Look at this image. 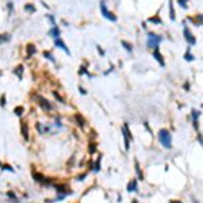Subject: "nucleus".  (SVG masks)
Listing matches in <instances>:
<instances>
[{"mask_svg": "<svg viewBox=\"0 0 203 203\" xmlns=\"http://www.w3.org/2000/svg\"><path fill=\"white\" fill-rule=\"evenodd\" d=\"M159 141L167 149L172 148V136H171V133L168 131L167 129H161L159 131Z\"/></svg>", "mask_w": 203, "mask_h": 203, "instance_id": "f257e3e1", "label": "nucleus"}, {"mask_svg": "<svg viewBox=\"0 0 203 203\" xmlns=\"http://www.w3.org/2000/svg\"><path fill=\"white\" fill-rule=\"evenodd\" d=\"M161 41H163V38L160 35H157L155 33H149V34H148L146 45H148V48H150V49H156V48H159V45Z\"/></svg>", "mask_w": 203, "mask_h": 203, "instance_id": "f03ea898", "label": "nucleus"}, {"mask_svg": "<svg viewBox=\"0 0 203 203\" xmlns=\"http://www.w3.org/2000/svg\"><path fill=\"white\" fill-rule=\"evenodd\" d=\"M100 11H102V15H103L106 19H108V20H111V22H116V19L118 18H116L112 12H110V11L107 10L104 0H100Z\"/></svg>", "mask_w": 203, "mask_h": 203, "instance_id": "7ed1b4c3", "label": "nucleus"}, {"mask_svg": "<svg viewBox=\"0 0 203 203\" xmlns=\"http://www.w3.org/2000/svg\"><path fill=\"white\" fill-rule=\"evenodd\" d=\"M37 100H38V104L42 107V110H45V111H52L53 110V106L49 103L48 99H45V97H42V96H37Z\"/></svg>", "mask_w": 203, "mask_h": 203, "instance_id": "20e7f679", "label": "nucleus"}, {"mask_svg": "<svg viewBox=\"0 0 203 203\" xmlns=\"http://www.w3.org/2000/svg\"><path fill=\"white\" fill-rule=\"evenodd\" d=\"M184 38H185V41H187L190 45H195V44H196V38H195V37L191 34L190 29H188L187 26L184 27Z\"/></svg>", "mask_w": 203, "mask_h": 203, "instance_id": "39448f33", "label": "nucleus"}, {"mask_svg": "<svg viewBox=\"0 0 203 203\" xmlns=\"http://www.w3.org/2000/svg\"><path fill=\"white\" fill-rule=\"evenodd\" d=\"M153 50H155V52H153V57H155V60L160 64V66H165V61H164V57L161 56V53H160L159 48L153 49Z\"/></svg>", "mask_w": 203, "mask_h": 203, "instance_id": "423d86ee", "label": "nucleus"}, {"mask_svg": "<svg viewBox=\"0 0 203 203\" xmlns=\"http://www.w3.org/2000/svg\"><path fill=\"white\" fill-rule=\"evenodd\" d=\"M54 45H56V48H60V49H62L65 53H68V54H71V52H69V49L66 48V45L64 44V41L61 40V38H57V40H54Z\"/></svg>", "mask_w": 203, "mask_h": 203, "instance_id": "0eeeda50", "label": "nucleus"}, {"mask_svg": "<svg viewBox=\"0 0 203 203\" xmlns=\"http://www.w3.org/2000/svg\"><path fill=\"white\" fill-rule=\"evenodd\" d=\"M33 177H34V180L40 181V183H42V184H48V183H50V180H49V179H46V177L42 176V175H41V173H38V172L33 173Z\"/></svg>", "mask_w": 203, "mask_h": 203, "instance_id": "6e6552de", "label": "nucleus"}, {"mask_svg": "<svg viewBox=\"0 0 203 203\" xmlns=\"http://www.w3.org/2000/svg\"><path fill=\"white\" fill-rule=\"evenodd\" d=\"M26 52H27L26 57L27 58H31L34 54L37 53V49H35V46H34L33 44H29V45H27V48H26Z\"/></svg>", "mask_w": 203, "mask_h": 203, "instance_id": "1a4fd4ad", "label": "nucleus"}, {"mask_svg": "<svg viewBox=\"0 0 203 203\" xmlns=\"http://www.w3.org/2000/svg\"><path fill=\"white\" fill-rule=\"evenodd\" d=\"M20 129H22V136L25 140H29V125H27V122H22V125H20Z\"/></svg>", "mask_w": 203, "mask_h": 203, "instance_id": "9d476101", "label": "nucleus"}, {"mask_svg": "<svg viewBox=\"0 0 203 203\" xmlns=\"http://www.w3.org/2000/svg\"><path fill=\"white\" fill-rule=\"evenodd\" d=\"M60 34H61V33H60V29H58L57 26H53V29H52V30L49 31V35H50V37H53L54 40H57V38H60Z\"/></svg>", "mask_w": 203, "mask_h": 203, "instance_id": "9b49d317", "label": "nucleus"}, {"mask_svg": "<svg viewBox=\"0 0 203 203\" xmlns=\"http://www.w3.org/2000/svg\"><path fill=\"white\" fill-rule=\"evenodd\" d=\"M23 72H25V68H23V65H18L15 69H14V73L18 76V79L19 80H22L23 77Z\"/></svg>", "mask_w": 203, "mask_h": 203, "instance_id": "f8f14e48", "label": "nucleus"}, {"mask_svg": "<svg viewBox=\"0 0 203 203\" xmlns=\"http://www.w3.org/2000/svg\"><path fill=\"white\" fill-rule=\"evenodd\" d=\"M127 191L129 192H133V191H137V180L133 179L130 180V183L127 184Z\"/></svg>", "mask_w": 203, "mask_h": 203, "instance_id": "ddd939ff", "label": "nucleus"}, {"mask_svg": "<svg viewBox=\"0 0 203 203\" xmlns=\"http://www.w3.org/2000/svg\"><path fill=\"white\" fill-rule=\"evenodd\" d=\"M65 188H66V185H64V184H57V185H56V190H57L58 192H62L64 195H66V194H72V191L65 190Z\"/></svg>", "mask_w": 203, "mask_h": 203, "instance_id": "4468645a", "label": "nucleus"}, {"mask_svg": "<svg viewBox=\"0 0 203 203\" xmlns=\"http://www.w3.org/2000/svg\"><path fill=\"white\" fill-rule=\"evenodd\" d=\"M75 119L77 121V125H79L80 127H84V125H85V119L83 118V115H81V114H76Z\"/></svg>", "mask_w": 203, "mask_h": 203, "instance_id": "2eb2a0df", "label": "nucleus"}, {"mask_svg": "<svg viewBox=\"0 0 203 203\" xmlns=\"http://www.w3.org/2000/svg\"><path fill=\"white\" fill-rule=\"evenodd\" d=\"M122 133H123V134H126V136L130 138V141L133 140V134L130 133V130H129V125L127 123H125L123 126H122Z\"/></svg>", "mask_w": 203, "mask_h": 203, "instance_id": "dca6fc26", "label": "nucleus"}, {"mask_svg": "<svg viewBox=\"0 0 203 203\" xmlns=\"http://www.w3.org/2000/svg\"><path fill=\"white\" fill-rule=\"evenodd\" d=\"M136 172H137V176L140 180H144V173L141 172V168H140V164H138V161L136 160Z\"/></svg>", "mask_w": 203, "mask_h": 203, "instance_id": "f3484780", "label": "nucleus"}, {"mask_svg": "<svg viewBox=\"0 0 203 203\" xmlns=\"http://www.w3.org/2000/svg\"><path fill=\"white\" fill-rule=\"evenodd\" d=\"M169 18H171V20H175V10H173L172 0H169Z\"/></svg>", "mask_w": 203, "mask_h": 203, "instance_id": "a211bd4d", "label": "nucleus"}, {"mask_svg": "<svg viewBox=\"0 0 203 203\" xmlns=\"http://www.w3.org/2000/svg\"><path fill=\"white\" fill-rule=\"evenodd\" d=\"M191 115H192V121H194V122H198V118L200 116V111L192 110L191 111Z\"/></svg>", "mask_w": 203, "mask_h": 203, "instance_id": "6ab92c4d", "label": "nucleus"}, {"mask_svg": "<svg viewBox=\"0 0 203 203\" xmlns=\"http://www.w3.org/2000/svg\"><path fill=\"white\" fill-rule=\"evenodd\" d=\"M14 112H15V114L18 115V116H20V115L23 114V112H25V107L23 106H18V107H15V108H14Z\"/></svg>", "mask_w": 203, "mask_h": 203, "instance_id": "aec40b11", "label": "nucleus"}, {"mask_svg": "<svg viewBox=\"0 0 203 203\" xmlns=\"http://www.w3.org/2000/svg\"><path fill=\"white\" fill-rule=\"evenodd\" d=\"M121 44H122V46H123V48L126 49L127 52H133V45H131V44H129L127 41H122Z\"/></svg>", "mask_w": 203, "mask_h": 203, "instance_id": "412c9836", "label": "nucleus"}, {"mask_svg": "<svg viewBox=\"0 0 203 203\" xmlns=\"http://www.w3.org/2000/svg\"><path fill=\"white\" fill-rule=\"evenodd\" d=\"M100 160H102V156H99V159L96 160V163L93 164V171H95V172H99V171H100Z\"/></svg>", "mask_w": 203, "mask_h": 203, "instance_id": "4be33fe9", "label": "nucleus"}, {"mask_svg": "<svg viewBox=\"0 0 203 203\" xmlns=\"http://www.w3.org/2000/svg\"><path fill=\"white\" fill-rule=\"evenodd\" d=\"M10 34H0V44H4V42H8L10 41Z\"/></svg>", "mask_w": 203, "mask_h": 203, "instance_id": "5701e85b", "label": "nucleus"}, {"mask_svg": "<svg viewBox=\"0 0 203 203\" xmlns=\"http://www.w3.org/2000/svg\"><path fill=\"white\" fill-rule=\"evenodd\" d=\"M53 95H54V97H56V99H58V102H60V103H62V104H65L66 102H65V99H64V97L61 96V95H60V93L58 92H56V91H54L53 92Z\"/></svg>", "mask_w": 203, "mask_h": 203, "instance_id": "b1692460", "label": "nucleus"}, {"mask_svg": "<svg viewBox=\"0 0 203 203\" xmlns=\"http://www.w3.org/2000/svg\"><path fill=\"white\" fill-rule=\"evenodd\" d=\"M44 57H46L48 58V60H50V61H56V60H54V57H53V54L50 53V52H46V50H45L44 52Z\"/></svg>", "mask_w": 203, "mask_h": 203, "instance_id": "393cba45", "label": "nucleus"}, {"mask_svg": "<svg viewBox=\"0 0 203 203\" xmlns=\"http://www.w3.org/2000/svg\"><path fill=\"white\" fill-rule=\"evenodd\" d=\"M184 58L187 60V61H194V58H195V57L190 53V49H188V50H187V53L184 54Z\"/></svg>", "mask_w": 203, "mask_h": 203, "instance_id": "a878e982", "label": "nucleus"}, {"mask_svg": "<svg viewBox=\"0 0 203 203\" xmlns=\"http://www.w3.org/2000/svg\"><path fill=\"white\" fill-rule=\"evenodd\" d=\"M177 3L181 8H187L188 7V0H177Z\"/></svg>", "mask_w": 203, "mask_h": 203, "instance_id": "bb28decb", "label": "nucleus"}, {"mask_svg": "<svg viewBox=\"0 0 203 203\" xmlns=\"http://www.w3.org/2000/svg\"><path fill=\"white\" fill-rule=\"evenodd\" d=\"M149 22H152V23H157V25H160L161 23V19L156 15V16H152V18H149Z\"/></svg>", "mask_w": 203, "mask_h": 203, "instance_id": "cd10ccee", "label": "nucleus"}, {"mask_svg": "<svg viewBox=\"0 0 203 203\" xmlns=\"http://www.w3.org/2000/svg\"><path fill=\"white\" fill-rule=\"evenodd\" d=\"M25 10L29 11V12H35V7H34L33 4H26L25 5Z\"/></svg>", "mask_w": 203, "mask_h": 203, "instance_id": "c85d7f7f", "label": "nucleus"}, {"mask_svg": "<svg viewBox=\"0 0 203 203\" xmlns=\"http://www.w3.org/2000/svg\"><path fill=\"white\" fill-rule=\"evenodd\" d=\"M88 150H89V153H91V155L95 153V152H96V145H95V144H89Z\"/></svg>", "mask_w": 203, "mask_h": 203, "instance_id": "c756f323", "label": "nucleus"}, {"mask_svg": "<svg viewBox=\"0 0 203 203\" xmlns=\"http://www.w3.org/2000/svg\"><path fill=\"white\" fill-rule=\"evenodd\" d=\"M85 176H87V173H83V175H79V176L76 177V180H77V181H83L84 179H85Z\"/></svg>", "mask_w": 203, "mask_h": 203, "instance_id": "7c9ffc66", "label": "nucleus"}, {"mask_svg": "<svg viewBox=\"0 0 203 203\" xmlns=\"http://www.w3.org/2000/svg\"><path fill=\"white\" fill-rule=\"evenodd\" d=\"M48 18H49V20L52 22V26H57V25H56V20H54V18H53V15H48Z\"/></svg>", "mask_w": 203, "mask_h": 203, "instance_id": "2f4dec72", "label": "nucleus"}, {"mask_svg": "<svg viewBox=\"0 0 203 203\" xmlns=\"http://www.w3.org/2000/svg\"><path fill=\"white\" fill-rule=\"evenodd\" d=\"M0 106H1V107H4V106H5V96H4V95L0 97Z\"/></svg>", "mask_w": 203, "mask_h": 203, "instance_id": "473e14b6", "label": "nucleus"}, {"mask_svg": "<svg viewBox=\"0 0 203 203\" xmlns=\"http://www.w3.org/2000/svg\"><path fill=\"white\" fill-rule=\"evenodd\" d=\"M7 195H8V196H10L11 199H16V195L14 194L12 191H8V192H7Z\"/></svg>", "mask_w": 203, "mask_h": 203, "instance_id": "72a5a7b5", "label": "nucleus"}, {"mask_svg": "<svg viewBox=\"0 0 203 203\" xmlns=\"http://www.w3.org/2000/svg\"><path fill=\"white\" fill-rule=\"evenodd\" d=\"M79 91H80L81 93H83V95H85V93H87V91H85V89H84L83 87H79Z\"/></svg>", "mask_w": 203, "mask_h": 203, "instance_id": "f704fd0d", "label": "nucleus"}, {"mask_svg": "<svg viewBox=\"0 0 203 203\" xmlns=\"http://www.w3.org/2000/svg\"><path fill=\"white\" fill-rule=\"evenodd\" d=\"M97 52H99V53H100L102 56H103V54H104V52H103V49H102L100 46H97Z\"/></svg>", "mask_w": 203, "mask_h": 203, "instance_id": "c9c22d12", "label": "nucleus"}, {"mask_svg": "<svg viewBox=\"0 0 203 203\" xmlns=\"http://www.w3.org/2000/svg\"><path fill=\"white\" fill-rule=\"evenodd\" d=\"M8 11H10V14L12 12V3H8Z\"/></svg>", "mask_w": 203, "mask_h": 203, "instance_id": "e433bc0d", "label": "nucleus"}, {"mask_svg": "<svg viewBox=\"0 0 203 203\" xmlns=\"http://www.w3.org/2000/svg\"><path fill=\"white\" fill-rule=\"evenodd\" d=\"M198 141H199V144L202 145V136H200V134H198Z\"/></svg>", "mask_w": 203, "mask_h": 203, "instance_id": "4c0bfd02", "label": "nucleus"}, {"mask_svg": "<svg viewBox=\"0 0 203 203\" xmlns=\"http://www.w3.org/2000/svg\"><path fill=\"white\" fill-rule=\"evenodd\" d=\"M188 88H190V84L185 83V84H184V89H188Z\"/></svg>", "mask_w": 203, "mask_h": 203, "instance_id": "58836bf2", "label": "nucleus"}, {"mask_svg": "<svg viewBox=\"0 0 203 203\" xmlns=\"http://www.w3.org/2000/svg\"><path fill=\"white\" fill-rule=\"evenodd\" d=\"M171 203H181L180 200H175V202H171Z\"/></svg>", "mask_w": 203, "mask_h": 203, "instance_id": "ea45409f", "label": "nucleus"}, {"mask_svg": "<svg viewBox=\"0 0 203 203\" xmlns=\"http://www.w3.org/2000/svg\"><path fill=\"white\" fill-rule=\"evenodd\" d=\"M131 203H138V200H137V199H134V200H133Z\"/></svg>", "mask_w": 203, "mask_h": 203, "instance_id": "a19ab883", "label": "nucleus"}, {"mask_svg": "<svg viewBox=\"0 0 203 203\" xmlns=\"http://www.w3.org/2000/svg\"><path fill=\"white\" fill-rule=\"evenodd\" d=\"M1 165H3V164H1V163H0V167H1Z\"/></svg>", "mask_w": 203, "mask_h": 203, "instance_id": "79ce46f5", "label": "nucleus"}, {"mask_svg": "<svg viewBox=\"0 0 203 203\" xmlns=\"http://www.w3.org/2000/svg\"><path fill=\"white\" fill-rule=\"evenodd\" d=\"M0 77H1V72H0Z\"/></svg>", "mask_w": 203, "mask_h": 203, "instance_id": "37998d69", "label": "nucleus"}]
</instances>
